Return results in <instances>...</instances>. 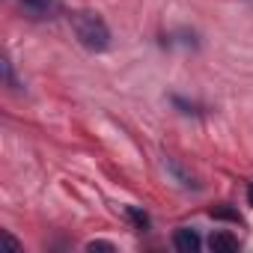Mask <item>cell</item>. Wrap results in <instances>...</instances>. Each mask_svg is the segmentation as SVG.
Segmentation results:
<instances>
[{
    "mask_svg": "<svg viewBox=\"0 0 253 253\" xmlns=\"http://www.w3.org/2000/svg\"><path fill=\"white\" fill-rule=\"evenodd\" d=\"M164 167L176 176V182H179L182 188H200V185H197V179H194V176H191V173H188L179 161H176V158H164Z\"/></svg>",
    "mask_w": 253,
    "mask_h": 253,
    "instance_id": "obj_5",
    "label": "cell"
},
{
    "mask_svg": "<svg viewBox=\"0 0 253 253\" xmlns=\"http://www.w3.org/2000/svg\"><path fill=\"white\" fill-rule=\"evenodd\" d=\"M3 238H6V244H9L12 250H21V244H18V238H15L12 232H3Z\"/></svg>",
    "mask_w": 253,
    "mask_h": 253,
    "instance_id": "obj_10",
    "label": "cell"
},
{
    "mask_svg": "<svg viewBox=\"0 0 253 253\" xmlns=\"http://www.w3.org/2000/svg\"><path fill=\"white\" fill-rule=\"evenodd\" d=\"M247 203H250V206H253V182H250V185H247Z\"/></svg>",
    "mask_w": 253,
    "mask_h": 253,
    "instance_id": "obj_11",
    "label": "cell"
},
{
    "mask_svg": "<svg viewBox=\"0 0 253 253\" xmlns=\"http://www.w3.org/2000/svg\"><path fill=\"white\" fill-rule=\"evenodd\" d=\"M209 247L214 250V253H232V250H238L241 247V241H238V235H232V232H211V238H209Z\"/></svg>",
    "mask_w": 253,
    "mask_h": 253,
    "instance_id": "obj_4",
    "label": "cell"
},
{
    "mask_svg": "<svg viewBox=\"0 0 253 253\" xmlns=\"http://www.w3.org/2000/svg\"><path fill=\"white\" fill-rule=\"evenodd\" d=\"M72 30L78 36V42L92 54H101V51L110 48V27L98 12H89V9L75 12L72 15Z\"/></svg>",
    "mask_w": 253,
    "mask_h": 253,
    "instance_id": "obj_1",
    "label": "cell"
},
{
    "mask_svg": "<svg viewBox=\"0 0 253 253\" xmlns=\"http://www.w3.org/2000/svg\"><path fill=\"white\" fill-rule=\"evenodd\" d=\"M211 217H229V220H241V217H238V211H232V209H211Z\"/></svg>",
    "mask_w": 253,
    "mask_h": 253,
    "instance_id": "obj_8",
    "label": "cell"
},
{
    "mask_svg": "<svg viewBox=\"0 0 253 253\" xmlns=\"http://www.w3.org/2000/svg\"><path fill=\"white\" fill-rule=\"evenodd\" d=\"M86 250H116V244H110V241H89Z\"/></svg>",
    "mask_w": 253,
    "mask_h": 253,
    "instance_id": "obj_9",
    "label": "cell"
},
{
    "mask_svg": "<svg viewBox=\"0 0 253 253\" xmlns=\"http://www.w3.org/2000/svg\"><path fill=\"white\" fill-rule=\"evenodd\" d=\"M30 18H54L60 12V0H18Z\"/></svg>",
    "mask_w": 253,
    "mask_h": 253,
    "instance_id": "obj_2",
    "label": "cell"
},
{
    "mask_svg": "<svg viewBox=\"0 0 253 253\" xmlns=\"http://www.w3.org/2000/svg\"><path fill=\"white\" fill-rule=\"evenodd\" d=\"M173 247L182 250V253H197V250L203 247V238H200L197 229H191V226H179V229L173 232Z\"/></svg>",
    "mask_w": 253,
    "mask_h": 253,
    "instance_id": "obj_3",
    "label": "cell"
},
{
    "mask_svg": "<svg viewBox=\"0 0 253 253\" xmlns=\"http://www.w3.org/2000/svg\"><path fill=\"white\" fill-rule=\"evenodd\" d=\"M3 78H6V86H12V89H21V84L15 81V72H12V63H9V60H3Z\"/></svg>",
    "mask_w": 253,
    "mask_h": 253,
    "instance_id": "obj_7",
    "label": "cell"
},
{
    "mask_svg": "<svg viewBox=\"0 0 253 253\" xmlns=\"http://www.w3.org/2000/svg\"><path fill=\"white\" fill-rule=\"evenodd\" d=\"M125 217H128V223L137 229V232H146L149 226H152V220H149V214L143 211V209H137V206H128L125 209Z\"/></svg>",
    "mask_w": 253,
    "mask_h": 253,
    "instance_id": "obj_6",
    "label": "cell"
}]
</instances>
